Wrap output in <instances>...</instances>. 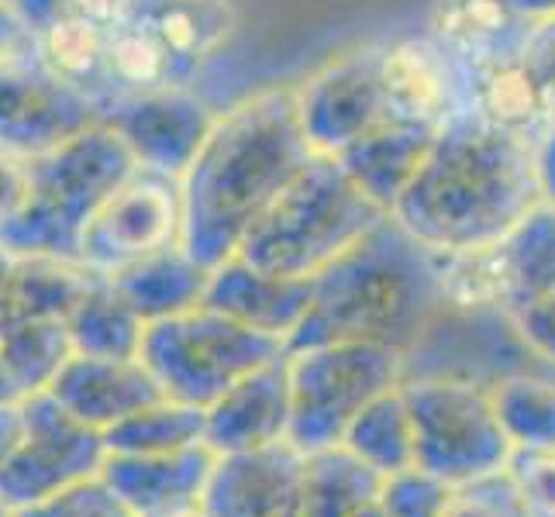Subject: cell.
Returning a JSON list of instances; mask_svg holds the SVG:
<instances>
[{
	"instance_id": "obj_1",
	"label": "cell",
	"mask_w": 555,
	"mask_h": 517,
	"mask_svg": "<svg viewBox=\"0 0 555 517\" xmlns=\"http://www.w3.org/2000/svg\"><path fill=\"white\" fill-rule=\"evenodd\" d=\"M534 204H542L539 139L455 111L390 218L428 253H463L504 238Z\"/></svg>"
},
{
	"instance_id": "obj_2",
	"label": "cell",
	"mask_w": 555,
	"mask_h": 517,
	"mask_svg": "<svg viewBox=\"0 0 555 517\" xmlns=\"http://www.w3.org/2000/svg\"><path fill=\"white\" fill-rule=\"evenodd\" d=\"M314 156L318 152L300 128L294 87L262 90L232 111H221L180 177V245L207 270L238 256L262 210Z\"/></svg>"
},
{
	"instance_id": "obj_3",
	"label": "cell",
	"mask_w": 555,
	"mask_h": 517,
	"mask_svg": "<svg viewBox=\"0 0 555 517\" xmlns=\"http://www.w3.org/2000/svg\"><path fill=\"white\" fill-rule=\"evenodd\" d=\"M442 308L435 253L387 218L314 276L311 311L286 341V352L335 338H366L397 345L411 359Z\"/></svg>"
},
{
	"instance_id": "obj_4",
	"label": "cell",
	"mask_w": 555,
	"mask_h": 517,
	"mask_svg": "<svg viewBox=\"0 0 555 517\" xmlns=\"http://www.w3.org/2000/svg\"><path fill=\"white\" fill-rule=\"evenodd\" d=\"M135 169V152L104 121L28 159V194L11 218L0 221V248L80 262L87 221Z\"/></svg>"
},
{
	"instance_id": "obj_5",
	"label": "cell",
	"mask_w": 555,
	"mask_h": 517,
	"mask_svg": "<svg viewBox=\"0 0 555 517\" xmlns=\"http://www.w3.org/2000/svg\"><path fill=\"white\" fill-rule=\"evenodd\" d=\"M387 218L335 156H314L262 210L238 256L266 273L314 280Z\"/></svg>"
},
{
	"instance_id": "obj_6",
	"label": "cell",
	"mask_w": 555,
	"mask_h": 517,
	"mask_svg": "<svg viewBox=\"0 0 555 517\" xmlns=\"http://www.w3.org/2000/svg\"><path fill=\"white\" fill-rule=\"evenodd\" d=\"M286 356V341L238 324L207 303L149 321L139 359L163 397L207 411L215 400L266 362Z\"/></svg>"
},
{
	"instance_id": "obj_7",
	"label": "cell",
	"mask_w": 555,
	"mask_h": 517,
	"mask_svg": "<svg viewBox=\"0 0 555 517\" xmlns=\"http://www.w3.org/2000/svg\"><path fill=\"white\" fill-rule=\"evenodd\" d=\"M294 393L291 445L304 455L341 442L349 421L408 379V352L366 338H335L286 352Z\"/></svg>"
},
{
	"instance_id": "obj_8",
	"label": "cell",
	"mask_w": 555,
	"mask_h": 517,
	"mask_svg": "<svg viewBox=\"0 0 555 517\" xmlns=\"http://www.w3.org/2000/svg\"><path fill=\"white\" fill-rule=\"evenodd\" d=\"M404 397L421 469L452 487L507 469L514 445L496 417L490 383L455 373H411Z\"/></svg>"
},
{
	"instance_id": "obj_9",
	"label": "cell",
	"mask_w": 555,
	"mask_h": 517,
	"mask_svg": "<svg viewBox=\"0 0 555 517\" xmlns=\"http://www.w3.org/2000/svg\"><path fill=\"white\" fill-rule=\"evenodd\" d=\"M22 408L25 435L0 466V504L11 514L90 476H101L107 458L104 435L76 421L49 390L25 397Z\"/></svg>"
},
{
	"instance_id": "obj_10",
	"label": "cell",
	"mask_w": 555,
	"mask_h": 517,
	"mask_svg": "<svg viewBox=\"0 0 555 517\" xmlns=\"http://www.w3.org/2000/svg\"><path fill=\"white\" fill-rule=\"evenodd\" d=\"M183 183L169 172L139 166L93 210L80 238V262L90 273L111 276L142 256L180 242Z\"/></svg>"
},
{
	"instance_id": "obj_11",
	"label": "cell",
	"mask_w": 555,
	"mask_h": 517,
	"mask_svg": "<svg viewBox=\"0 0 555 517\" xmlns=\"http://www.w3.org/2000/svg\"><path fill=\"white\" fill-rule=\"evenodd\" d=\"M101 121V107L52 76L31 49V38L0 55V148L17 159H38Z\"/></svg>"
},
{
	"instance_id": "obj_12",
	"label": "cell",
	"mask_w": 555,
	"mask_h": 517,
	"mask_svg": "<svg viewBox=\"0 0 555 517\" xmlns=\"http://www.w3.org/2000/svg\"><path fill=\"white\" fill-rule=\"evenodd\" d=\"M383 52L387 46L346 52L294 87L300 128L318 156H338L346 145L390 118Z\"/></svg>"
},
{
	"instance_id": "obj_13",
	"label": "cell",
	"mask_w": 555,
	"mask_h": 517,
	"mask_svg": "<svg viewBox=\"0 0 555 517\" xmlns=\"http://www.w3.org/2000/svg\"><path fill=\"white\" fill-rule=\"evenodd\" d=\"M101 121L128 142L139 166L183 177L215 128L218 111H210L190 87H169L114 98Z\"/></svg>"
},
{
	"instance_id": "obj_14",
	"label": "cell",
	"mask_w": 555,
	"mask_h": 517,
	"mask_svg": "<svg viewBox=\"0 0 555 517\" xmlns=\"http://www.w3.org/2000/svg\"><path fill=\"white\" fill-rule=\"evenodd\" d=\"M201 507L207 517H304V452L276 442L215 455Z\"/></svg>"
},
{
	"instance_id": "obj_15",
	"label": "cell",
	"mask_w": 555,
	"mask_h": 517,
	"mask_svg": "<svg viewBox=\"0 0 555 517\" xmlns=\"http://www.w3.org/2000/svg\"><path fill=\"white\" fill-rule=\"evenodd\" d=\"M294 393L286 356L245 373L204 411V442L215 455L291 442Z\"/></svg>"
},
{
	"instance_id": "obj_16",
	"label": "cell",
	"mask_w": 555,
	"mask_h": 517,
	"mask_svg": "<svg viewBox=\"0 0 555 517\" xmlns=\"http://www.w3.org/2000/svg\"><path fill=\"white\" fill-rule=\"evenodd\" d=\"M49 393L93 431H107L118 421L163 400L159 383L142 366V359H104L73 352L55 373Z\"/></svg>"
},
{
	"instance_id": "obj_17",
	"label": "cell",
	"mask_w": 555,
	"mask_h": 517,
	"mask_svg": "<svg viewBox=\"0 0 555 517\" xmlns=\"http://www.w3.org/2000/svg\"><path fill=\"white\" fill-rule=\"evenodd\" d=\"M311 294L314 280L276 276L245 262L242 256H232L210 270L204 303L262 335L291 341L311 311Z\"/></svg>"
},
{
	"instance_id": "obj_18",
	"label": "cell",
	"mask_w": 555,
	"mask_h": 517,
	"mask_svg": "<svg viewBox=\"0 0 555 517\" xmlns=\"http://www.w3.org/2000/svg\"><path fill=\"white\" fill-rule=\"evenodd\" d=\"M210 466H215V452L207 445L156 455L107 452L101 480L139 517H145L169 507L201 504Z\"/></svg>"
},
{
	"instance_id": "obj_19",
	"label": "cell",
	"mask_w": 555,
	"mask_h": 517,
	"mask_svg": "<svg viewBox=\"0 0 555 517\" xmlns=\"http://www.w3.org/2000/svg\"><path fill=\"white\" fill-rule=\"evenodd\" d=\"M118 17L156 35L186 80L235 35L232 0H125Z\"/></svg>"
},
{
	"instance_id": "obj_20",
	"label": "cell",
	"mask_w": 555,
	"mask_h": 517,
	"mask_svg": "<svg viewBox=\"0 0 555 517\" xmlns=\"http://www.w3.org/2000/svg\"><path fill=\"white\" fill-rule=\"evenodd\" d=\"M438 128L442 125L387 118L362 139H356L352 145L341 148L335 159L341 163V169L349 172L362 194L390 215V207L404 194V186L411 183L421 159L428 156Z\"/></svg>"
},
{
	"instance_id": "obj_21",
	"label": "cell",
	"mask_w": 555,
	"mask_h": 517,
	"mask_svg": "<svg viewBox=\"0 0 555 517\" xmlns=\"http://www.w3.org/2000/svg\"><path fill=\"white\" fill-rule=\"evenodd\" d=\"M107 31L111 25H98L73 11H55L42 25L31 28V49L42 66L60 76L73 90L104 107L114 101L111 66H107Z\"/></svg>"
},
{
	"instance_id": "obj_22",
	"label": "cell",
	"mask_w": 555,
	"mask_h": 517,
	"mask_svg": "<svg viewBox=\"0 0 555 517\" xmlns=\"http://www.w3.org/2000/svg\"><path fill=\"white\" fill-rule=\"evenodd\" d=\"M107 280L118 286L121 297L149 324V321L173 318L204 303L210 270L190 256L180 242H173L142 256L139 262L125 266V270L111 273Z\"/></svg>"
},
{
	"instance_id": "obj_23",
	"label": "cell",
	"mask_w": 555,
	"mask_h": 517,
	"mask_svg": "<svg viewBox=\"0 0 555 517\" xmlns=\"http://www.w3.org/2000/svg\"><path fill=\"white\" fill-rule=\"evenodd\" d=\"M383 87L387 107L397 121L446 125L452 118V80L442 46L435 42H397L383 52Z\"/></svg>"
},
{
	"instance_id": "obj_24",
	"label": "cell",
	"mask_w": 555,
	"mask_h": 517,
	"mask_svg": "<svg viewBox=\"0 0 555 517\" xmlns=\"http://www.w3.org/2000/svg\"><path fill=\"white\" fill-rule=\"evenodd\" d=\"M73 352L104 359H139L145 321L107 276L93 273L83 297L66 318Z\"/></svg>"
},
{
	"instance_id": "obj_25",
	"label": "cell",
	"mask_w": 555,
	"mask_h": 517,
	"mask_svg": "<svg viewBox=\"0 0 555 517\" xmlns=\"http://www.w3.org/2000/svg\"><path fill=\"white\" fill-rule=\"evenodd\" d=\"M338 445L352 452L362 466H370L379 476L417 466L414 417L404 397V383L362 408L349 421V428L341 435Z\"/></svg>"
},
{
	"instance_id": "obj_26",
	"label": "cell",
	"mask_w": 555,
	"mask_h": 517,
	"mask_svg": "<svg viewBox=\"0 0 555 517\" xmlns=\"http://www.w3.org/2000/svg\"><path fill=\"white\" fill-rule=\"evenodd\" d=\"M507 283V311L555 290V207L534 204L528 215L493 242Z\"/></svg>"
},
{
	"instance_id": "obj_27",
	"label": "cell",
	"mask_w": 555,
	"mask_h": 517,
	"mask_svg": "<svg viewBox=\"0 0 555 517\" xmlns=\"http://www.w3.org/2000/svg\"><path fill=\"white\" fill-rule=\"evenodd\" d=\"M473 111L487 121L521 131V135L542 139L548 128L539 87L518 60V49L507 55H490L473 80Z\"/></svg>"
},
{
	"instance_id": "obj_28",
	"label": "cell",
	"mask_w": 555,
	"mask_h": 517,
	"mask_svg": "<svg viewBox=\"0 0 555 517\" xmlns=\"http://www.w3.org/2000/svg\"><path fill=\"white\" fill-rule=\"evenodd\" d=\"M379 480L341 445L304 455V517H352L376 501Z\"/></svg>"
},
{
	"instance_id": "obj_29",
	"label": "cell",
	"mask_w": 555,
	"mask_h": 517,
	"mask_svg": "<svg viewBox=\"0 0 555 517\" xmlns=\"http://www.w3.org/2000/svg\"><path fill=\"white\" fill-rule=\"evenodd\" d=\"M490 397L514 452H555V379L507 373L490 383Z\"/></svg>"
},
{
	"instance_id": "obj_30",
	"label": "cell",
	"mask_w": 555,
	"mask_h": 517,
	"mask_svg": "<svg viewBox=\"0 0 555 517\" xmlns=\"http://www.w3.org/2000/svg\"><path fill=\"white\" fill-rule=\"evenodd\" d=\"M107 66H111L114 98L190 87L186 73L180 69V63L169 55V49L159 38L125 22V17H118L107 31Z\"/></svg>"
},
{
	"instance_id": "obj_31",
	"label": "cell",
	"mask_w": 555,
	"mask_h": 517,
	"mask_svg": "<svg viewBox=\"0 0 555 517\" xmlns=\"http://www.w3.org/2000/svg\"><path fill=\"white\" fill-rule=\"evenodd\" d=\"M0 356H4V366L14 376L22 397L49 390L55 373L73 356L66 321L28 318L4 324L0 328Z\"/></svg>"
},
{
	"instance_id": "obj_32",
	"label": "cell",
	"mask_w": 555,
	"mask_h": 517,
	"mask_svg": "<svg viewBox=\"0 0 555 517\" xmlns=\"http://www.w3.org/2000/svg\"><path fill=\"white\" fill-rule=\"evenodd\" d=\"M107 452L121 455H156V452H180L207 445L204 442V411L180 404V400H156L131 417L118 421L104 431Z\"/></svg>"
},
{
	"instance_id": "obj_33",
	"label": "cell",
	"mask_w": 555,
	"mask_h": 517,
	"mask_svg": "<svg viewBox=\"0 0 555 517\" xmlns=\"http://www.w3.org/2000/svg\"><path fill=\"white\" fill-rule=\"evenodd\" d=\"M452 483L421 466L390 473L379 480L376 507L383 517H446Z\"/></svg>"
},
{
	"instance_id": "obj_34",
	"label": "cell",
	"mask_w": 555,
	"mask_h": 517,
	"mask_svg": "<svg viewBox=\"0 0 555 517\" xmlns=\"http://www.w3.org/2000/svg\"><path fill=\"white\" fill-rule=\"evenodd\" d=\"M446 517H531L525 496L507 469L452 487Z\"/></svg>"
},
{
	"instance_id": "obj_35",
	"label": "cell",
	"mask_w": 555,
	"mask_h": 517,
	"mask_svg": "<svg viewBox=\"0 0 555 517\" xmlns=\"http://www.w3.org/2000/svg\"><path fill=\"white\" fill-rule=\"evenodd\" d=\"M11 517H139V514L131 510L101 476H90V480L73 483Z\"/></svg>"
},
{
	"instance_id": "obj_36",
	"label": "cell",
	"mask_w": 555,
	"mask_h": 517,
	"mask_svg": "<svg viewBox=\"0 0 555 517\" xmlns=\"http://www.w3.org/2000/svg\"><path fill=\"white\" fill-rule=\"evenodd\" d=\"M511 22H521V17H514L504 0H459L455 8L446 11L438 31L455 46L480 49L493 35H501Z\"/></svg>"
},
{
	"instance_id": "obj_37",
	"label": "cell",
	"mask_w": 555,
	"mask_h": 517,
	"mask_svg": "<svg viewBox=\"0 0 555 517\" xmlns=\"http://www.w3.org/2000/svg\"><path fill=\"white\" fill-rule=\"evenodd\" d=\"M518 60L528 69L534 87H539L548 128H555V14L539 17V22H525Z\"/></svg>"
},
{
	"instance_id": "obj_38",
	"label": "cell",
	"mask_w": 555,
	"mask_h": 517,
	"mask_svg": "<svg viewBox=\"0 0 555 517\" xmlns=\"http://www.w3.org/2000/svg\"><path fill=\"white\" fill-rule=\"evenodd\" d=\"M514 338L525 345V352L555 370V290L525 300L521 308L504 314Z\"/></svg>"
},
{
	"instance_id": "obj_39",
	"label": "cell",
	"mask_w": 555,
	"mask_h": 517,
	"mask_svg": "<svg viewBox=\"0 0 555 517\" xmlns=\"http://www.w3.org/2000/svg\"><path fill=\"white\" fill-rule=\"evenodd\" d=\"M507 473L518 483L531 517H555V452H514Z\"/></svg>"
},
{
	"instance_id": "obj_40",
	"label": "cell",
	"mask_w": 555,
	"mask_h": 517,
	"mask_svg": "<svg viewBox=\"0 0 555 517\" xmlns=\"http://www.w3.org/2000/svg\"><path fill=\"white\" fill-rule=\"evenodd\" d=\"M28 194V163L0 148V221L11 218Z\"/></svg>"
},
{
	"instance_id": "obj_41",
	"label": "cell",
	"mask_w": 555,
	"mask_h": 517,
	"mask_svg": "<svg viewBox=\"0 0 555 517\" xmlns=\"http://www.w3.org/2000/svg\"><path fill=\"white\" fill-rule=\"evenodd\" d=\"M25 435V408L22 400L17 404H0V466L8 463L11 452L17 449Z\"/></svg>"
},
{
	"instance_id": "obj_42",
	"label": "cell",
	"mask_w": 555,
	"mask_h": 517,
	"mask_svg": "<svg viewBox=\"0 0 555 517\" xmlns=\"http://www.w3.org/2000/svg\"><path fill=\"white\" fill-rule=\"evenodd\" d=\"M539 183L542 201L555 207V128H545L539 139Z\"/></svg>"
},
{
	"instance_id": "obj_43",
	"label": "cell",
	"mask_w": 555,
	"mask_h": 517,
	"mask_svg": "<svg viewBox=\"0 0 555 517\" xmlns=\"http://www.w3.org/2000/svg\"><path fill=\"white\" fill-rule=\"evenodd\" d=\"M28 38H31V35H28L25 22L14 14L11 4H4V0H0V55H8V52H14L17 46H25Z\"/></svg>"
},
{
	"instance_id": "obj_44",
	"label": "cell",
	"mask_w": 555,
	"mask_h": 517,
	"mask_svg": "<svg viewBox=\"0 0 555 517\" xmlns=\"http://www.w3.org/2000/svg\"><path fill=\"white\" fill-rule=\"evenodd\" d=\"M514 17L521 22H539V17H552L555 14V0H504Z\"/></svg>"
},
{
	"instance_id": "obj_45",
	"label": "cell",
	"mask_w": 555,
	"mask_h": 517,
	"mask_svg": "<svg viewBox=\"0 0 555 517\" xmlns=\"http://www.w3.org/2000/svg\"><path fill=\"white\" fill-rule=\"evenodd\" d=\"M17 400H25V397H22V390H17L14 376L8 373L4 356H0V404H17Z\"/></svg>"
},
{
	"instance_id": "obj_46",
	"label": "cell",
	"mask_w": 555,
	"mask_h": 517,
	"mask_svg": "<svg viewBox=\"0 0 555 517\" xmlns=\"http://www.w3.org/2000/svg\"><path fill=\"white\" fill-rule=\"evenodd\" d=\"M145 517H207L201 504H186V507H169L159 514H145Z\"/></svg>"
},
{
	"instance_id": "obj_47",
	"label": "cell",
	"mask_w": 555,
	"mask_h": 517,
	"mask_svg": "<svg viewBox=\"0 0 555 517\" xmlns=\"http://www.w3.org/2000/svg\"><path fill=\"white\" fill-rule=\"evenodd\" d=\"M0 517H11V510H8L4 504H0Z\"/></svg>"
},
{
	"instance_id": "obj_48",
	"label": "cell",
	"mask_w": 555,
	"mask_h": 517,
	"mask_svg": "<svg viewBox=\"0 0 555 517\" xmlns=\"http://www.w3.org/2000/svg\"><path fill=\"white\" fill-rule=\"evenodd\" d=\"M4 4H8V0H4Z\"/></svg>"
}]
</instances>
